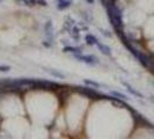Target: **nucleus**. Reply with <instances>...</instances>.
I'll return each instance as SVG.
<instances>
[{
    "label": "nucleus",
    "instance_id": "nucleus-1",
    "mask_svg": "<svg viewBox=\"0 0 154 139\" xmlns=\"http://www.w3.org/2000/svg\"><path fill=\"white\" fill-rule=\"evenodd\" d=\"M108 15L110 21L112 22V26L116 28V30H121L123 27V21H122V12L121 9L115 6L114 4H109L108 6Z\"/></svg>",
    "mask_w": 154,
    "mask_h": 139
},
{
    "label": "nucleus",
    "instance_id": "nucleus-2",
    "mask_svg": "<svg viewBox=\"0 0 154 139\" xmlns=\"http://www.w3.org/2000/svg\"><path fill=\"white\" fill-rule=\"evenodd\" d=\"M74 57L79 59L80 62H84L86 64H88V65H96L99 60H97V58L95 57V56H92V54H74Z\"/></svg>",
    "mask_w": 154,
    "mask_h": 139
},
{
    "label": "nucleus",
    "instance_id": "nucleus-3",
    "mask_svg": "<svg viewBox=\"0 0 154 139\" xmlns=\"http://www.w3.org/2000/svg\"><path fill=\"white\" fill-rule=\"evenodd\" d=\"M85 41H86V43H87L88 45H96V44L99 43V41H97V39H96L95 36H93V35H91V34L86 35Z\"/></svg>",
    "mask_w": 154,
    "mask_h": 139
},
{
    "label": "nucleus",
    "instance_id": "nucleus-4",
    "mask_svg": "<svg viewBox=\"0 0 154 139\" xmlns=\"http://www.w3.org/2000/svg\"><path fill=\"white\" fill-rule=\"evenodd\" d=\"M123 85L125 86V87H126V89H128L129 92L131 93L132 95H134V96H138V97H141V99L144 97V95H143L141 93L137 92V91H136V89H134V88H133V87H132L131 85H129V84H126V82H123Z\"/></svg>",
    "mask_w": 154,
    "mask_h": 139
},
{
    "label": "nucleus",
    "instance_id": "nucleus-5",
    "mask_svg": "<svg viewBox=\"0 0 154 139\" xmlns=\"http://www.w3.org/2000/svg\"><path fill=\"white\" fill-rule=\"evenodd\" d=\"M96 45H97V48L100 49V51L103 54H106V56H111V50H110L109 46L104 45V44H102V43H97Z\"/></svg>",
    "mask_w": 154,
    "mask_h": 139
},
{
    "label": "nucleus",
    "instance_id": "nucleus-6",
    "mask_svg": "<svg viewBox=\"0 0 154 139\" xmlns=\"http://www.w3.org/2000/svg\"><path fill=\"white\" fill-rule=\"evenodd\" d=\"M71 4H72V1H71V0H63V1H59V2H58L57 8H58V9H60V11H63V9H65V8L69 7V6H71Z\"/></svg>",
    "mask_w": 154,
    "mask_h": 139
},
{
    "label": "nucleus",
    "instance_id": "nucleus-7",
    "mask_svg": "<svg viewBox=\"0 0 154 139\" xmlns=\"http://www.w3.org/2000/svg\"><path fill=\"white\" fill-rule=\"evenodd\" d=\"M64 51H65V52H71V54H73V56L82 52L79 48H72V46H66V48H64Z\"/></svg>",
    "mask_w": 154,
    "mask_h": 139
},
{
    "label": "nucleus",
    "instance_id": "nucleus-8",
    "mask_svg": "<svg viewBox=\"0 0 154 139\" xmlns=\"http://www.w3.org/2000/svg\"><path fill=\"white\" fill-rule=\"evenodd\" d=\"M81 92L85 93L86 95H89V96H100V94L97 92H95V91H93L91 88H88V87H85V88H82L81 89Z\"/></svg>",
    "mask_w": 154,
    "mask_h": 139
},
{
    "label": "nucleus",
    "instance_id": "nucleus-9",
    "mask_svg": "<svg viewBox=\"0 0 154 139\" xmlns=\"http://www.w3.org/2000/svg\"><path fill=\"white\" fill-rule=\"evenodd\" d=\"M45 32L46 36L51 39V37H52V24H51V21L45 23Z\"/></svg>",
    "mask_w": 154,
    "mask_h": 139
},
{
    "label": "nucleus",
    "instance_id": "nucleus-10",
    "mask_svg": "<svg viewBox=\"0 0 154 139\" xmlns=\"http://www.w3.org/2000/svg\"><path fill=\"white\" fill-rule=\"evenodd\" d=\"M110 94H111V95H114V96H116V97H118V99H121V100H129V97H128L125 94H123V93L111 91V92H110Z\"/></svg>",
    "mask_w": 154,
    "mask_h": 139
},
{
    "label": "nucleus",
    "instance_id": "nucleus-11",
    "mask_svg": "<svg viewBox=\"0 0 154 139\" xmlns=\"http://www.w3.org/2000/svg\"><path fill=\"white\" fill-rule=\"evenodd\" d=\"M85 84L86 85H89L92 86V87H94V88H99L100 87V84L99 82H95V81H92V80H88V79H86L85 80Z\"/></svg>",
    "mask_w": 154,
    "mask_h": 139
},
{
    "label": "nucleus",
    "instance_id": "nucleus-12",
    "mask_svg": "<svg viewBox=\"0 0 154 139\" xmlns=\"http://www.w3.org/2000/svg\"><path fill=\"white\" fill-rule=\"evenodd\" d=\"M50 72V74L51 76H54V77H57V78H64V76L63 74H60V73H58V72H56V71H49Z\"/></svg>",
    "mask_w": 154,
    "mask_h": 139
},
{
    "label": "nucleus",
    "instance_id": "nucleus-13",
    "mask_svg": "<svg viewBox=\"0 0 154 139\" xmlns=\"http://www.w3.org/2000/svg\"><path fill=\"white\" fill-rule=\"evenodd\" d=\"M9 66H0V72H8Z\"/></svg>",
    "mask_w": 154,
    "mask_h": 139
},
{
    "label": "nucleus",
    "instance_id": "nucleus-14",
    "mask_svg": "<svg viewBox=\"0 0 154 139\" xmlns=\"http://www.w3.org/2000/svg\"><path fill=\"white\" fill-rule=\"evenodd\" d=\"M19 1H23L24 4H29V1H28V0H19Z\"/></svg>",
    "mask_w": 154,
    "mask_h": 139
},
{
    "label": "nucleus",
    "instance_id": "nucleus-15",
    "mask_svg": "<svg viewBox=\"0 0 154 139\" xmlns=\"http://www.w3.org/2000/svg\"><path fill=\"white\" fill-rule=\"evenodd\" d=\"M86 1H87L88 4H93V2H94V0H86Z\"/></svg>",
    "mask_w": 154,
    "mask_h": 139
},
{
    "label": "nucleus",
    "instance_id": "nucleus-16",
    "mask_svg": "<svg viewBox=\"0 0 154 139\" xmlns=\"http://www.w3.org/2000/svg\"><path fill=\"white\" fill-rule=\"evenodd\" d=\"M59 1H63V0H59Z\"/></svg>",
    "mask_w": 154,
    "mask_h": 139
}]
</instances>
